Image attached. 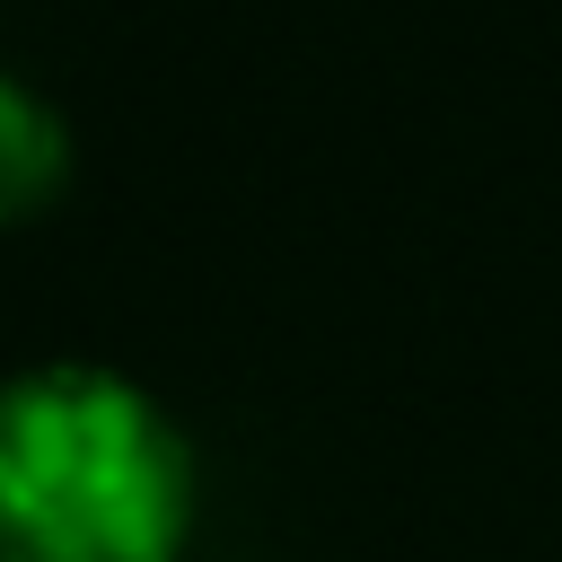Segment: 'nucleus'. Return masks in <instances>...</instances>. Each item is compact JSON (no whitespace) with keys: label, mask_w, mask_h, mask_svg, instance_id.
Segmentation results:
<instances>
[{"label":"nucleus","mask_w":562,"mask_h":562,"mask_svg":"<svg viewBox=\"0 0 562 562\" xmlns=\"http://www.w3.org/2000/svg\"><path fill=\"white\" fill-rule=\"evenodd\" d=\"M70 184V114L0 61V220H35Z\"/></svg>","instance_id":"f03ea898"},{"label":"nucleus","mask_w":562,"mask_h":562,"mask_svg":"<svg viewBox=\"0 0 562 562\" xmlns=\"http://www.w3.org/2000/svg\"><path fill=\"white\" fill-rule=\"evenodd\" d=\"M193 536V439L105 360L0 378V562H176Z\"/></svg>","instance_id":"f257e3e1"}]
</instances>
